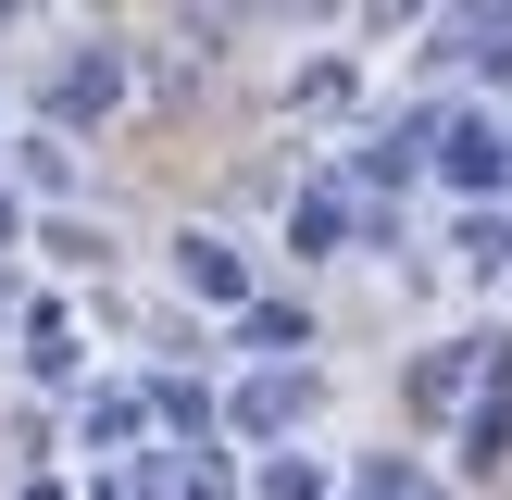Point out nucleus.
<instances>
[{"mask_svg":"<svg viewBox=\"0 0 512 500\" xmlns=\"http://www.w3.org/2000/svg\"><path fill=\"white\" fill-rule=\"evenodd\" d=\"M450 175H475V188L500 175V138H488V125H450Z\"/></svg>","mask_w":512,"mask_h":500,"instance_id":"nucleus-1","label":"nucleus"}]
</instances>
